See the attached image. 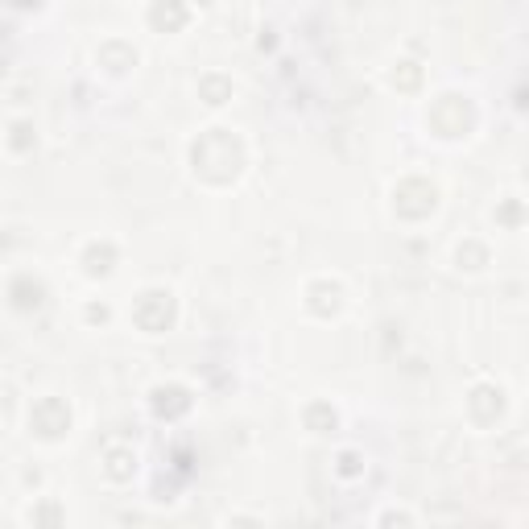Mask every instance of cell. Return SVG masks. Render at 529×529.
Segmentation results:
<instances>
[{
	"instance_id": "11",
	"label": "cell",
	"mask_w": 529,
	"mask_h": 529,
	"mask_svg": "<svg viewBox=\"0 0 529 529\" xmlns=\"http://www.w3.org/2000/svg\"><path fill=\"white\" fill-rule=\"evenodd\" d=\"M9 302L17 310H38L46 302V282H42V277H34V273H17L13 282H9Z\"/></svg>"
},
{
	"instance_id": "1",
	"label": "cell",
	"mask_w": 529,
	"mask_h": 529,
	"mask_svg": "<svg viewBox=\"0 0 529 529\" xmlns=\"http://www.w3.org/2000/svg\"><path fill=\"white\" fill-rule=\"evenodd\" d=\"M248 166L244 141L232 129H203L191 141V170L207 186H232Z\"/></svg>"
},
{
	"instance_id": "17",
	"label": "cell",
	"mask_w": 529,
	"mask_h": 529,
	"mask_svg": "<svg viewBox=\"0 0 529 529\" xmlns=\"http://www.w3.org/2000/svg\"><path fill=\"white\" fill-rule=\"evenodd\" d=\"M34 145H38V133H34V124H29V120H17L13 129H9V149H13V153H29Z\"/></svg>"
},
{
	"instance_id": "7",
	"label": "cell",
	"mask_w": 529,
	"mask_h": 529,
	"mask_svg": "<svg viewBox=\"0 0 529 529\" xmlns=\"http://www.w3.org/2000/svg\"><path fill=\"white\" fill-rule=\"evenodd\" d=\"M306 306H310V315H319V319L339 315V310H344V286L331 282V277H319V282L306 286Z\"/></svg>"
},
{
	"instance_id": "25",
	"label": "cell",
	"mask_w": 529,
	"mask_h": 529,
	"mask_svg": "<svg viewBox=\"0 0 529 529\" xmlns=\"http://www.w3.org/2000/svg\"><path fill=\"white\" fill-rule=\"evenodd\" d=\"M195 5H203V9H207V5H215V0H195Z\"/></svg>"
},
{
	"instance_id": "9",
	"label": "cell",
	"mask_w": 529,
	"mask_h": 529,
	"mask_svg": "<svg viewBox=\"0 0 529 529\" xmlns=\"http://www.w3.org/2000/svg\"><path fill=\"white\" fill-rule=\"evenodd\" d=\"M468 414L476 426H496V418L505 414V393L496 385H476L468 397Z\"/></svg>"
},
{
	"instance_id": "16",
	"label": "cell",
	"mask_w": 529,
	"mask_h": 529,
	"mask_svg": "<svg viewBox=\"0 0 529 529\" xmlns=\"http://www.w3.org/2000/svg\"><path fill=\"white\" fill-rule=\"evenodd\" d=\"M455 261H459V269H484L488 265V248L480 240H463L459 253H455Z\"/></svg>"
},
{
	"instance_id": "18",
	"label": "cell",
	"mask_w": 529,
	"mask_h": 529,
	"mask_svg": "<svg viewBox=\"0 0 529 529\" xmlns=\"http://www.w3.org/2000/svg\"><path fill=\"white\" fill-rule=\"evenodd\" d=\"M393 87H397V91H418V87H422V67H418V62H397Z\"/></svg>"
},
{
	"instance_id": "8",
	"label": "cell",
	"mask_w": 529,
	"mask_h": 529,
	"mask_svg": "<svg viewBox=\"0 0 529 529\" xmlns=\"http://www.w3.org/2000/svg\"><path fill=\"white\" fill-rule=\"evenodd\" d=\"M149 29H158V34H178L191 21V9H186V0H149V13H145Z\"/></svg>"
},
{
	"instance_id": "12",
	"label": "cell",
	"mask_w": 529,
	"mask_h": 529,
	"mask_svg": "<svg viewBox=\"0 0 529 529\" xmlns=\"http://www.w3.org/2000/svg\"><path fill=\"white\" fill-rule=\"evenodd\" d=\"M116 261H120V253H116L112 240H91L83 248V273L87 277H108L116 269Z\"/></svg>"
},
{
	"instance_id": "5",
	"label": "cell",
	"mask_w": 529,
	"mask_h": 529,
	"mask_svg": "<svg viewBox=\"0 0 529 529\" xmlns=\"http://www.w3.org/2000/svg\"><path fill=\"white\" fill-rule=\"evenodd\" d=\"M29 434H38L46 443H58L71 434V406L62 397H38L29 406Z\"/></svg>"
},
{
	"instance_id": "22",
	"label": "cell",
	"mask_w": 529,
	"mask_h": 529,
	"mask_svg": "<svg viewBox=\"0 0 529 529\" xmlns=\"http://www.w3.org/2000/svg\"><path fill=\"white\" fill-rule=\"evenodd\" d=\"M496 220H505V224H513V228H517V224H521V207H517V203H509L505 211H496Z\"/></svg>"
},
{
	"instance_id": "21",
	"label": "cell",
	"mask_w": 529,
	"mask_h": 529,
	"mask_svg": "<svg viewBox=\"0 0 529 529\" xmlns=\"http://www.w3.org/2000/svg\"><path fill=\"white\" fill-rule=\"evenodd\" d=\"M83 315H87V323H108V306H104V302H100V306L91 302V306L83 310Z\"/></svg>"
},
{
	"instance_id": "20",
	"label": "cell",
	"mask_w": 529,
	"mask_h": 529,
	"mask_svg": "<svg viewBox=\"0 0 529 529\" xmlns=\"http://www.w3.org/2000/svg\"><path fill=\"white\" fill-rule=\"evenodd\" d=\"M29 521H62V509L58 505H38V509H29Z\"/></svg>"
},
{
	"instance_id": "3",
	"label": "cell",
	"mask_w": 529,
	"mask_h": 529,
	"mask_svg": "<svg viewBox=\"0 0 529 529\" xmlns=\"http://www.w3.org/2000/svg\"><path fill=\"white\" fill-rule=\"evenodd\" d=\"M434 207H439V186H434L430 178H401L393 186V211L401 215V220H426V215H434Z\"/></svg>"
},
{
	"instance_id": "6",
	"label": "cell",
	"mask_w": 529,
	"mask_h": 529,
	"mask_svg": "<svg viewBox=\"0 0 529 529\" xmlns=\"http://www.w3.org/2000/svg\"><path fill=\"white\" fill-rule=\"evenodd\" d=\"M191 406H195L191 389L178 385V381H166V385H153L149 389V410H153V418H162V422L186 418V414H191Z\"/></svg>"
},
{
	"instance_id": "24",
	"label": "cell",
	"mask_w": 529,
	"mask_h": 529,
	"mask_svg": "<svg viewBox=\"0 0 529 529\" xmlns=\"http://www.w3.org/2000/svg\"><path fill=\"white\" fill-rule=\"evenodd\" d=\"M9 5H17V9H29V5H38V0H9Z\"/></svg>"
},
{
	"instance_id": "13",
	"label": "cell",
	"mask_w": 529,
	"mask_h": 529,
	"mask_svg": "<svg viewBox=\"0 0 529 529\" xmlns=\"http://www.w3.org/2000/svg\"><path fill=\"white\" fill-rule=\"evenodd\" d=\"M104 476L112 484H129L137 476V455H133V447H108L104 451Z\"/></svg>"
},
{
	"instance_id": "14",
	"label": "cell",
	"mask_w": 529,
	"mask_h": 529,
	"mask_svg": "<svg viewBox=\"0 0 529 529\" xmlns=\"http://www.w3.org/2000/svg\"><path fill=\"white\" fill-rule=\"evenodd\" d=\"M199 100L211 104V108H224L232 100V79H224V75H203L199 79Z\"/></svg>"
},
{
	"instance_id": "4",
	"label": "cell",
	"mask_w": 529,
	"mask_h": 529,
	"mask_svg": "<svg viewBox=\"0 0 529 529\" xmlns=\"http://www.w3.org/2000/svg\"><path fill=\"white\" fill-rule=\"evenodd\" d=\"M178 319V302L170 290H145L137 302H133V323L145 331V335H162L170 331Z\"/></svg>"
},
{
	"instance_id": "2",
	"label": "cell",
	"mask_w": 529,
	"mask_h": 529,
	"mask_svg": "<svg viewBox=\"0 0 529 529\" xmlns=\"http://www.w3.org/2000/svg\"><path fill=\"white\" fill-rule=\"evenodd\" d=\"M426 124L434 129V137L459 141V137H468L476 129V104L468 96H455V91H447V96H439V100L430 104Z\"/></svg>"
},
{
	"instance_id": "10",
	"label": "cell",
	"mask_w": 529,
	"mask_h": 529,
	"mask_svg": "<svg viewBox=\"0 0 529 529\" xmlns=\"http://www.w3.org/2000/svg\"><path fill=\"white\" fill-rule=\"evenodd\" d=\"M96 67H104L108 75H129V71L137 67V50H133L129 42L112 38V42H104V46L96 50Z\"/></svg>"
},
{
	"instance_id": "23",
	"label": "cell",
	"mask_w": 529,
	"mask_h": 529,
	"mask_svg": "<svg viewBox=\"0 0 529 529\" xmlns=\"http://www.w3.org/2000/svg\"><path fill=\"white\" fill-rule=\"evenodd\" d=\"M393 521H401V525H410L414 517H410V513H397V509H389V513H381V525H393Z\"/></svg>"
},
{
	"instance_id": "15",
	"label": "cell",
	"mask_w": 529,
	"mask_h": 529,
	"mask_svg": "<svg viewBox=\"0 0 529 529\" xmlns=\"http://www.w3.org/2000/svg\"><path fill=\"white\" fill-rule=\"evenodd\" d=\"M302 422H306L310 434H331V430L339 426V414L327 406V401H310L306 414H302Z\"/></svg>"
},
{
	"instance_id": "19",
	"label": "cell",
	"mask_w": 529,
	"mask_h": 529,
	"mask_svg": "<svg viewBox=\"0 0 529 529\" xmlns=\"http://www.w3.org/2000/svg\"><path fill=\"white\" fill-rule=\"evenodd\" d=\"M335 472L348 476V480L364 476V455H360V451H339V455H335Z\"/></svg>"
}]
</instances>
